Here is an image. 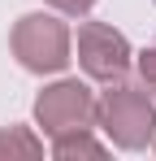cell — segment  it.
Listing matches in <instances>:
<instances>
[{
  "instance_id": "6da1fadb",
  "label": "cell",
  "mask_w": 156,
  "mask_h": 161,
  "mask_svg": "<svg viewBox=\"0 0 156 161\" xmlns=\"http://www.w3.org/2000/svg\"><path fill=\"white\" fill-rule=\"evenodd\" d=\"M96 122L104 126V135L117 144V148H143L152 144L156 135V109L152 96L139 92V87H108L100 100H96Z\"/></svg>"
},
{
  "instance_id": "7a4b0ae2",
  "label": "cell",
  "mask_w": 156,
  "mask_h": 161,
  "mask_svg": "<svg viewBox=\"0 0 156 161\" xmlns=\"http://www.w3.org/2000/svg\"><path fill=\"white\" fill-rule=\"evenodd\" d=\"M13 57L35 74H56L70 65V31L48 13H26L13 26Z\"/></svg>"
},
{
  "instance_id": "3957f363",
  "label": "cell",
  "mask_w": 156,
  "mask_h": 161,
  "mask_svg": "<svg viewBox=\"0 0 156 161\" xmlns=\"http://www.w3.org/2000/svg\"><path fill=\"white\" fill-rule=\"evenodd\" d=\"M35 118H39V126H44L52 139H56V135H70V131H91L96 100H91V92L78 79H65V83H52V87L39 92Z\"/></svg>"
},
{
  "instance_id": "277c9868",
  "label": "cell",
  "mask_w": 156,
  "mask_h": 161,
  "mask_svg": "<svg viewBox=\"0 0 156 161\" xmlns=\"http://www.w3.org/2000/svg\"><path fill=\"white\" fill-rule=\"evenodd\" d=\"M78 65L100 83H122L130 74V44L104 22H87L78 31Z\"/></svg>"
},
{
  "instance_id": "5b68a950",
  "label": "cell",
  "mask_w": 156,
  "mask_h": 161,
  "mask_svg": "<svg viewBox=\"0 0 156 161\" xmlns=\"http://www.w3.org/2000/svg\"><path fill=\"white\" fill-rule=\"evenodd\" d=\"M44 153V144L35 139V135L26 131V126H9V131H0V161H30Z\"/></svg>"
},
{
  "instance_id": "8992f818",
  "label": "cell",
  "mask_w": 156,
  "mask_h": 161,
  "mask_svg": "<svg viewBox=\"0 0 156 161\" xmlns=\"http://www.w3.org/2000/svg\"><path fill=\"white\" fill-rule=\"evenodd\" d=\"M52 153L61 161H74V157H104V144H96L87 131H70V135H56V144H52Z\"/></svg>"
},
{
  "instance_id": "52a82bcc",
  "label": "cell",
  "mask_w": 156,
  "mask_h": 161,
  "mask_svg": "<svg viewBox=\"0 0 156 161\" xmlns=\"http://www.w3.org/2000/svg\"><path fill=\"white\" fill-rule=\"evenodd\" d=\"M139 74H143V87L156 96V44H152L143 57H139Z\"/></svg>"
},
{
  "instance_id": "ba28073f",
  "label": "cell",
  "mask_w": 156,
  "mask_h": 161,
  "mask_svg": "<svg viewBox=\"0 0 156 161\" xmlns=\"http://www.w3.org/2000/svg\"><path fill=\"white\" fill-rule=\"evenodd\" d=\"M52 9H61V13H87L96 0H48Z\"/></svg>"
},
{
  "instance_id": "9c48e42d",
  "label": "cell",
  "mask_w": 156,
  "mask_h": 161,
  "mask_svg": "<svg viewBox=\"0 0 156 161\" xmlns=\"http://www.w3.org/2000/svg\"><path fill=\"white\" fill-rule=\"evenodd\" d=\"M152 148H156V135H152Z\"/></svg>"
}]
</instances>
